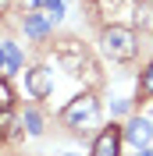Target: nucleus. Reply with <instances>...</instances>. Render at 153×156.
<instances>
[{
    "mask_svg": "<svg viewBox=\"0 0 153 156\" xmlns=\"http://www.w3.org/2000/svg\"><path fill=\"white\" fill-rule=\"evenodd\" d=\"M61 121H64L71 131H89V128L100 121V99H96L93 92H82V96H75L64 110H61Z\"/></svg>",
    "mask_w": 153,
    "mask_h": 156,
    "instance_id": "obj_1",
    "label": "nucleus"
},
{
    "mask_svg": "<svg viewBox=\"0 0 153 156\" xmlns=\"http://www.w3.org/2000/svg\"><path fill=\"white\" fill-rule=\"evenodd\" d=\"M100 50H103L110 60H118V64H128V60L135 57L139 43H135V32L128 29V25H110V29H103V36H100Z\"/></svg>",
    "mask_w": 153,
    "mask_h": 156,
    "instance_id": "obj_2",
    "label": "nucleus"
},
{
    "mask_svg": "<svg viewBox=\"0 0 153 156\" xmlns=\"http://www.w3.org/2000/svg\"><path fill=\"white\" fill-rule=\"evenodd\" d=\"M54 57H57V64L68 71V75H78V71L86 68V50H82V43H75V39H64V43H57Z\"/></svg>",
    "mask_w": 153,
    "mask_h": 156,
    "instance_id": "obj_3",
    "label": "nucleus"
},
{
    "mask_svg": "<svg viewBox=\"0 0 153 156\" xmlns=\"http://www.w3.org/2000/svg\"><path fill=\"white\" fill-rule=\"evenodd\" d=\"M121 153V128L107 124L100 128V135L93 138V156H118Z\"/></svg>",
    "mask_w": 153,
    "mask_h": 156,
    "instance_id": "obj_4",
    "label": "nucleus"
},
{
    "mask_svg": "<svg viewBox=\"0 0 153 156\" xmlns=\"http://www.w3.org/2000/svg\"><path fill=\"white\" fill-rule=\"evenodd\" d=\"M121 138H125V142H132L135 149H146V146H150V138H153V124L143 121V117H132V121L121 128Z\"/></svg>",
    "mask_w": 153,
    "mask_h": 156,
    "instance_id": "obj_5",
    "label": "nucleus"
},
{
    "mask_svg": "<svg viewBox=\"0 0 153 156\" xmlns=\"http://www.w3.org/2000/svg\"><path fill=\"white\" fill-rule=\"evenodd\" d=\"M25 85H29L32 99H47L50 92H54V71L50 68H32L29 75H25Z\"/></svg>",
    "mask_w": 153,
    "mask_h": 156,
    "instance_id": "obj_6",
    "label": "nucleus"
},
{
    "mask_svg": "<svg viewBox=\"0 0 153 156\" xmlns=\"http://www.w3.org/2000/svg\"><path fill=\"white\" fill-rule=\"evenodd\" d=\"M50 25H54V21H50L47 14H36V11L25 14V36H29V39H47Z\"/></svg>",
    "mask_w": 153,
    "mask_h": 156,
    "instance_id": "obj_7",
    "label": "nucleus"
},
{
    "mask_svg": "<svg viewBox=\"0 0 153 156\" xmlns=\"http://www.w3.org/2000/svg\"><path fill=\"white\" fill-rule=\"evenodd\" d=\"M4 53H7V68H4V75H11V71H18L21 68V53L14 43H4Z\"/></svg>",
    "mask_w": 153,
    "mask_h": 156,
    "instance_id": "obj_8",
    "label": "nucleus"
},
{
    "mask_svg": "<svg viewBox=\"0 0 153 156\" xmlns=\"http://www.w3.org/2000/svg\"><path fill=\"white\" fill-rule=\"evenodd\" d=\"M139 96H143V99H150V96H153V64L143 71V82H139Z\"/></svg>",
    "mask_w": 153,
    "mask_h": 156,
    "instance_id": "obj_9",
    "label": "nucleus"
},
{
    "mask_svg": "<svg viewBox=\"0 0 153 156\" xmlns=\"http://www.w3.org/2000/svg\"><path fill=\"white\" fill-rule=\"evenodd\" d=\"M11 107H14V92H11L7 82H0V114H7Z\"/></svg>",
    "mask_w": 153,
    "mask_h": 156,
    "instance_id": "obj_10",
    "label": "nucleus"
},
{
    "mask_svg": "<svg viewBox=\"0 0 153 156\" xmlns=\"http://www.w3.org/2000/svg\"><path fill=\"white\" fill-rule=\"evenodd\" d=\"M43 7H47V18L50 21H61V18H64V0H47Z\"/></svg>",
    "mask_w": 153,
    "mask_h": 156,
    "instance_id": "obj_11",
    "label": "nucleus"
},
{
    "mask_svg": "<svg viewBox=\"0 0 153 156\" xmlns=\"http://www.w3.org/2000/svg\"><path fill=\"white\" fill-rule=\"evenodd\" d=\"M21 124H25V131H29V135H39V131H43V121H39V114H36V110H29Z\"/></svg>",
    "mask_w": 153,
    "mask_h": 156,
    "instance_id": "obj_12",
    "label": "nucleus"
},
{
    "mask_svg": "<svg viewBox=\"0 0 153 156\" xmlns=\"http://www.w3.org/2000/svg\"><path fill=\"white\" fill-rule=\"evenodd\" d=\"M11 128H14V114L7 110V114H0V142L11 135Z\"/></svg>",
    "mask_w": 153,
    "mask_h": 156,
    "instance_id": "obj_13",
    "label": "nucleus"
},
{
    "mask_svg": "<svg viewBox=\"0 0 153 156\" xmlns=\"http://www.w3.org/2000/svg\"><path fill=\"white\" fill-rule=\"evenodd\" d=\"M21 4H25V7H29V11H36L39 4H47V0H21Z\"/></svg>",
    "mask_w": 153,
    "mask_h": 156,
    "instance_id": "obj_14",
    "label": "nucleus"
},
{
    "mask_svg": "<svg viewBox=\"0 0 153 156\" xmlns=\"http://www.w3.org/2000/svg\"><path fill=\"white\" fill-rule=\"evenodd\" d=\"M7 68V53H4V46H0V71Z\"/></svg>",
    "mask_w": 153,
    "mask_h": 156,
    "instance_id": "obj_15",
    "label": "nucleus"
},
{
    "mask_svg": "<svg viewBox=\"0 0 153 156\" xmlns=\"http://www.w3.org/2000/svg\"><path fill=\"white\" fill-rule=\"evenodd\" d=\"M139 156H153V149H143V153H139Z\"/></svg>",
    "mask_w": 153,
    "mask_h": 156,
    "instance_id": "obj_16",
    "label": "nucleus"
}]
</instances>
